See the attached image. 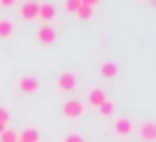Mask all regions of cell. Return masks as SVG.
<instances>
[{
    "label": "cell",
    "mask_w": 156,
    "mask_h": 142,
    "mask_svg": "<svg viewBox=\"0 0 156 142\" xmlns=\"http://www.w3.org/2000/svg\"><path fill=\"white\" fill-rule=\"evenodd\" d=\"M63 115L69 119H75V116L83 115V103L79 99H67L63 103Z\"/></svg>",
    "instance_id": "6da1fadb"
},
{
    "label": "cell",
    "mask_w": 156,
    "mask_h": 142,
    "mask_svg": "<svg viewBox=\"0 0 156 142\" xmlns=\"http://www.w3.org/2000/svg\"><path fill=\"white\" fill-rule=\"evenodd\" d=\"M57 87H59L61 91H73V89L77 87V79H75V75H73L71 71H63V73H59V77H57Z\"/></svg>",
    "instance_id": "7a4b0ae2"
},
{
    "label": "cell",
    "mask_w": 156,
    "mask_h": 142,
    "mask_svg": "<svg viewBox=\"0 0 156 142\" xmlns=\"http://www.w3.org/2000/svg\"><path fill=\"white\" fill-rule=\"evenodd\" d=\"M38 4L40 2H34V0H26V2L20 6V14H22L24 20L32 22V20L38 18Z\"/></svg>",
    "instance_id": "3957f363"
},
{
    "label": "cell",
    "mask_w": 156,
    "mask_h": 142,
    "mask_svg": "<svg viewBox=\"0 0 156 142\" xmlns=\"http://www.w3.org/2000/svg\"><path fill=\"white\" fill-rule=\"evenodd\" d=\"M138 134H140L142 140L152 142L156 138V124L152 123V120H144V123L138 126Z\"/></svg>",
    "instance_id": "277c9868"
},
{
    "label": "cell",
    "mask_w": 156,
    "mask_h": 142,
    "mask_svg": "<svg viewBox=\"0 0 156 142\" xmlns=\"http://www.w3.org/2000/svg\"><path fill=\"white\" fill-rule=\"evenodd\" d=\"M38 87H40V83H38V79L36 77H32V75H24L22 79H20V83H18V89L22 93H36L38 91Z\"/></svg>",
    "instance_id": "5b68a950"
},
{
    "label": "cell",
    "mask_w": 156,
    "mask_h": 142,
    "mask_svg": "<svg viewBox=\"0 0 156 142\" xmlns=\"http://www.w3.org/2000/svg\"><path fill=\"white\" fill-rule=\"evenodd\" d=\"M38 40L42 43H46V46H50V43L55 42V30H53L51 26H46V24H44L38 30Z\"/></svg>",
    "instance_id": "8992f818"
},
{
    "label": "cell",
    "mask_w": 156,
    "mask_h": 142,
    "mask_svg": "<svg viewBox=\"0 0 156 142\" xmlns=\"http://www.w3.org/2000/svg\"><path fill=\"white\" fill-rule=\"evenodd\" d=\"M53 16H55V6H53L51 2L38 4V18H42L44 22H48V20H51Z\"/></svg>",
    "instance_id": "52a82bcc"
},
{
    "label": "cell",
    "mask_w": 156,
    "mask_h": 142,
    "mask_svg": "<svg viewBox=\"0 0 156 142\" xmlns=\"http://www.w3.org/2000/svg\"><path fill=\"white\" fill-rule=\"evenodd\" d=\"M115 130H117L119 134L126 136V134H130V132H133V123H130L126 116H119V119L115 120Z\"/></svg>",
    "instance_id": "ba28073f"
},
{
    "label": "cell",
    "mask_w": 156,
    "mask_h": 142,
    "mask_svg": "<svg viewBox=\"0 0 156 142\" xmlns=\"http://www.w3.org/2000/svg\"><path fill=\"white\" fill-rule=\"evenodd\" d=\"M103 101H105V93H103V89L93 87L91 91H89V95H87V103L91 105V107H99Z\"/></svg>",
    "instance_id": "9c48e42d"
},
{
    "label": "cell",
    "mask_w": 156,
    "mask_h": 142,
    "mask_svg": "<svg viewBox=\"0 0 156 142\" xmlns=\"http://www.w3.org/2000/svg\"><path fill=\"white\" fill-rule=\"evenodd\" d=\"M18 138L24 142H40V132L34 126H28L22 130V134H18Z\"/></svg>",
    "instance_id": "30bf717a"
},
{
    "label": "cell",
    "mask_w": 156,
    "mask_h": 142,
    "mask_svg": "<svg viewBox=\"0 0 156 142\" xmlns=\"http://www.w3.org/2000/svg\"><path fill=\"white\" fill-rule=\"evenodd\" d=\"M12 32H14V22L8 18H2L0 20V38H8Z\"/></svg>",
    "instance_id": "8fae6325"
},
{
    "label": "cell",
    "mask_w": 156,
    "mask_h": 142,
    "mask_svg": "<svg viewBox=\"0 0 156 142\" xmlns=\"http://www.w3.org/2000/svg\"><path fill=\"white\" fill-rule=\"evenodd\" d=\"M101 73H103L105 77H109V79L115 77L117 75V63L115 61H103L101 63Z\"/></svg>",
    "instance_id": "7c38bea8"
},
{
    "label": "cell",
    "mask_w": 156,
    "mask_h": 142,
    "mask_svg": "<svg viewBox=\"0 0 156 142\" xmlns=\"http://www.w3.org/2000/svg\"><path fill=\"white\" fill-rule=\"evenodd\" d=\"M0 142H18V132L12 130V128H6L0 134Z\"/></svg>",
    "instance_id": "4fadbf2b"
},
{
    "label": "cell",
    "mask_w": 156,
    "mask_h": 142,
    "mask_svg": "<svg viewBox=\"0 0 156 142\" xmlns=\"http://www.w3.org/2000/svg\"><path fill=\"white\" fill-rule=\"evenodd\" d=\"M99 111H101V115L103 116H109V115H113V111H115V105L111 103V101H103V103L99 105Z\"/></svg>",
    "instance_id": "5bb4252c"
},
{
    "label": "cell",
    "mask_w": 156,
    "mask_h": 142,
    "mask_svg": "<svg viewBox=\"0 0 156 142\" xmlns=\"http://www.w3.org/2000/svg\"><path fill=\"white\" fill-rule=\"evenodd\" d=\"M79 8H81V0H67V2H65V10H67L69 14H77Z\"/></svg>",
    "instance_id": "9a60e30c"
},
{
    "label": "cell",
    "mask_w": 156,
    "mask_h": 142,
    "mask_svg": "<svg viewBox=\"0 0 156 142\" xmlns=\"http://www.w3.org/2000/svg\"><path fill=\"white\" fill-rule=\"evenodd\" d=\"M65 142H85V140H83V136H79V134H75V132H71V134L65 136Z\"/></svg>",
    "instance_id": "2e32d148"
},
{
    "label": "cell",
    "mask_w": 156,
    "mask_h": 142,
    "mask_svg": "<svg viewBox=\"0 0 156 142\" xmlns=\"http://www.w3.org/2000/svg\"><path fill=\"white\" fill-rule=\"evenodd\" d=\"M0 120H4V123H8V111L4 107H0Z\"/></svg>",
    "instance_id": "e0dca14e"
},
{
    "label": "cell",
    "mask_w": 156,
    "mask_h": 142,
    "mask_svg": "<svg viewBox=\"0 0 156 142\" xmlns=\"http://www.w3.org/2000/svg\"><path fill=\"white\" fill-rule=\"evenodd\" d=\"M14 0H0V6H12Z\"/></svg>",
    "instance_id": "ac0fdd59"
},
{
    "label": "cell",
    "mask_w": 156,
    "mask_h": 142,
    "mask_svg": "<svg viewBox=\"0 0 156 142\" xmlns=\"http://www.w3.org/2000/svg\"><path fill=\"white\" fill-rule=\"evenodd\" d=\"M6 124H8V123H4V120H0V134H2V132L6 130Z\"/></svg>",
    "instance_id": "d6986e66"
},
{
    "label": "cell",
    "mask_w": 156,
    "mask_h": 142,
    "mask_svg": "<svg viewBox=\"0 0 156 142\" xmlns=\"http://www.w3.org/2000/svg\"><path fill=\"white\" fill-rule=\"evenodd\" d=\"M18 142H24V140H20V138H18Z\"/></svg>",
    "instance_id": "ffe728a7"
}]
</instances>
